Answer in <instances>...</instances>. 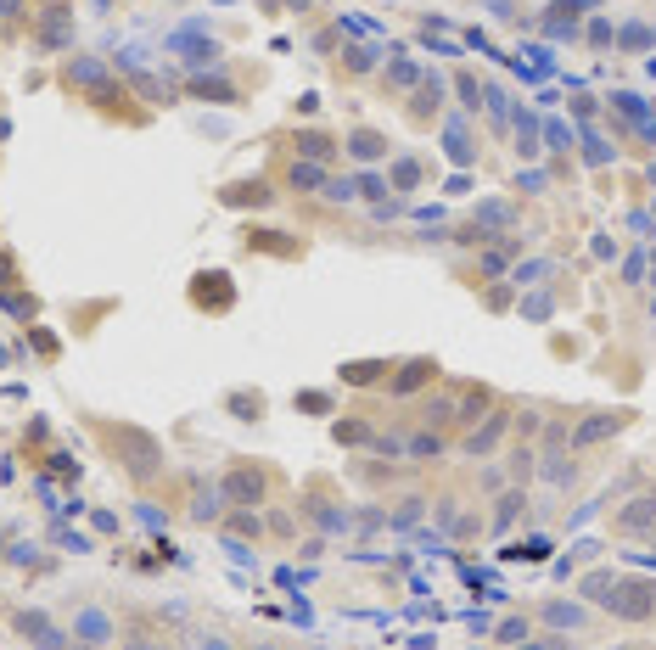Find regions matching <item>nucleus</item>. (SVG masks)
Segmentation results:
<instances>
[{
    "label": "nucleus",
    "instance_id": "1",
    "mask_svg": "<svg viewBox=\"0 0 656 650\" xmlns=\"http://www.w3.org/2000/svg\"><path fill=\"white\" fill-rule=\"evenodd\" d=\"M85 432L96 438V449L113 460V471H124L135 488H157V482L169 477V449L157 432L135 421H107V415H85Z\"/></svg>",
    "mask_w": 656,
    "mask_h": 650
},
{
    "label": "nucleus",
    "instance_id": "2",
    "mask_svg": "<svg viewBox=\"0 0 656 650\" xmlns=\"http://www.w3.org/2000/svg\"><path fill=\"white\" fill-rule=\"evenodd\" d=\"M57 79H62V85H68L79 101H90V107H96L101 118H129V124L141 118V113H129V107H124L129 90L118 85L113 68H107L101 57H68V62L57 68Z\"/></svg>",
    "mask_w": 656,
    "mask_h": 650
},
{
    "label": "nucleus",
    "instance_id": "3",
    "mask_svg": "<svg viewBox=\"0 0 656 650\" xmlns=\"http://www.w3.org/2000/svg\"><path fill=\"white\" fill-rule=\"evenodd\" d=\"M275 488H281V477L264 460H230L225 477H219V494L230 510H270Z\"/></svg>",
    "mask_w": 656,
    "mask_h": 650
},
{
    "label": "nucleus",
    "instance_id": "4",
    "mask_svg": "<svg viewBox=\"0 0 656 650\" xmlns=\"http://www.w3.org/2000/svg\"><path fill=\"white\" fill-rule=\"evenodd\" d=\"M589 583L606 589V594H595V600L612 611V617H623V622H651L656 617V583H645V578H589Z\"/></svg>",
    "mask_w": 656,
    "mask_h": 650
},
{
    "label": "nucleus",
    "instance_id": "5",
    "mask_svg": "<svg viewBox=\"0 0 656 650\" xmlns=\"http://www.w3.org/2000/svg\"><path fill=\"white\" fill-rule=\"evenodd\" d=\"M6 628L17 634L23 650H68V628L57 617H45V611H29V606H6Z\"/></svg>",
    "mask_w": 656,
    "mask_h": 650
},
{
    "label": "nucleus",
    "instance_id": "6",
    "mask_svg": "<svg viewBox=\"0 0 656 650\" xmlns=\"http://www.w3.org/2000/svg\"><path fill=\"white\" fill-rule=\"evenodd\" d=\"M511 432H516V410H511V404H494V410L471 426V432H460L455 443L471 454V460H494V454L505 449V438H511Z\"/></svg>",
    "mask_w": 656,
    "mask_h": 650
},
{
    "label": "nucleus",
    "instance_id": "7",
    "mask_svg": "<svg viewBox=\"0 0 656 650\" xmlns=\"http://www.w3.org/2000/svg\"><path fill=\"white\" fill-rule=\"evenodd\" d=\"M118 650H186V645H180L152 611H124V622H118Z\"/></svg>",
    "mask_w": 656,
    "mask_h": 650
},
{
    "label": "nucleus",
    "instance_id": "8",
    "mask_svg": "<svg viewBox=\"0 0 656 650\" xmlns=\"http://www.w3.org/2000/svg\"><path fill=\"white\" fill-rule=\"evenodd\" d=\"M191 309H202V314L236 309V286H230L225 269H197V275H191Z\"/></svg>",
    "mask_w": 656,
    "mask_h": 650
},
{
    "label": "nucleus",
    "instance_id": "9",
    "mask_svg": "<svg viewBox=\"0 0 656 650\" xmlns=\"http://www.w3.org/2000/svg\"><path fill=\"white\" fill-rule=\"evenodd\" d=\"M443 376V365L432 354H415L404 359V365H393V376H387V398H415L421 387H432Z\"/></svg>",
    "mask_w": 656,
    "mask_h": 650
},
{
    "label": "nucleus",
    "instance_id": "10",
    "mask_svg": "<svg viewBox=\"0 0 656 650\" xmlns=\"http://www.w3.org/2000/svg\"><path fill=\"white\" fill-rule=\"evenodd\" d=\"M628 421H634L628 410H595V415H584V421H572V449H578V454L595 449L600 438H617Z\"/></svg>",
    "mask_w": 656,
    "mask_h": 650
},
{
    "label": "nucleus",
    "instance_id": "11",
    "mask_svg": "<svg viewBox=\"0 0 656 650\" xmlns=\"http://www.w3.org/2000/svg\"><path fill=\"white\" fill-rule=\"evenodd\" d=\"M219 202H225V208H270L275 185L264 180V174H253V180H230L225 191H219Z\"/></svg>",
    "mask_w": 656,
    "mask_h": 650
},
{
    "label": "nucleus",
    "instance_id": "12",
    "mask_svg": "<svg viewBox=\"0 0 656 650\" xmlns=\"http://www.w3.org/2000/svg\"><path fill=\"white\" fill-rule=\"evenodd\" d=\"M494 404H500V398H494V387H477V382L460 387V393H455V426H460V432H471V426L483 421Z\"/></svg>",
    "mask_w": 656,
    "mask_h": 650
},
{
    "label": "nucleus",
    "instance_id": "13",
    "mask_svg": "<svg viewBox=\"0 0 656 650\" xmlns=\"http://www.w3.org/2000/svg\"><path fill=\"white\" fill-rule=\"evenodd\" d=\"M505 477H511V488H528V482L539 477V443L516 438L511 449H505Z\"/></svg>",
    "mask_w": 656,
    "mask_h": 650
},
{
    "label": "nucleus",
    "instance_id": "14",
    "mask_svg": "<svg viewBox=\"0 0 656 650\" xmlns=\"http://www.w3.org/2000/svg\"><path fill=\"white\" fill-rule=\"evenodd\" d=\"M337 146H343V141L326 135V129H298V135H292V152L309 157V163H326V169L337 163Z\"/></svg>",
    "mask_w": 656,
    "mask_h": 650
},
{
    "label": "nucleus",
    "instance_id": "15",
    "mask_svg": "<svg viewBox=\"0 0 656 650\" xmlns=\"http://www.w3.org/2000/svg\"><path fill=\"white\" fill-rule=\"evenodd\" d=\"M449 443H455V432H438V426H410L404 454H410V460H438V454H449Z\"/></svg>",
    "mask_w": 656,
    "mask_h": 650
},
{
    "label": "nucleus",
    "instance_id": "16",
    "mask_svg": "<svg viewBox=\"0 0 656 650\" xmlns=\"http://www.w3.org/2000/svg\"><path fill=\"white\" fill-rule=\"evenodd\" d=\"M343 152L354 157V163H382V157H387V135H382V129H354Z\"/></svg>",
    "mask_w": 656,
    "mask_h": 650
},
{
    "label": "nucleus",
    "instance_id": "17",
    "mask_svg": "<svg viewBox=\"0 0 656 650\" xmlns=\"http://www.w3.org/2000/svg\"><path fill=\"white\" fill-rule=\"evenodd\" d=\"M438 107H443V85L438 79H421V85H415V101H410V124L427 129L432 118H438Z\"/></svg>",
    "mask_w": 656,
    "mask_h": 650
},
{
    "label": "nucleus",
    "instance_id": "18",
    "mask_svg": "<svg viewBox=\"0 0 656 650\" xmlns=\"http://www.w3.org/2000/svg\"><path fill=\"white\" fill-rule=\"evenodd\" d=\"M387 376H393L387 359H348V365H343V382L348 387H376V382L387 387Z\"/></svg>",
    "mask_w": 656,
    "mask_h": 650
},
{
    "label": "nucleus",
    "instance_id": "19",
    "mask_svg": "<svg viewBox=\"0 0 656 650\" xmlns=\"http://www.w3.org/2000/svg\"><path fill=\"white\" fill-rule=\"evenodd\" d=\"M286 185H292V191H320V185H331V180H326V163L292 157V169H286Z\"/></svg>",
    "mask_w": 656,
    "mask_h": 650
},
{
    "label": "nucleus",
    "instance_id": "20",
    "mask_svg": "<svg viewBox=\"0 0 656 650\" xmlns=\"http://www.w3.org/2000/svg\"><path fill=\"white\" fill-rule=\"evenodd\" d=\"M539 617H544V622H556V628H589V622H595L584 606H572V600H567V606H561V600H544Z\"/></svg>",
    "mask_w": 656,
    "mask_h": 650
},
{
    "label": "nucleus",
    "instance_id": "21",
    "mask_svg": "<svg viewBox=\"0 0 656 650\" xmlns=\"http://www.w3.org/2000/svg\"><path fill=\"white\" fill-rule=\"evenodd\" d=\"M528 510V488H505L500 494V510H494V533H511V522Z\"/></svg>",
    "mask_w": 656,
    "mask_h": 650
},
{
    "label": "nucleus",
    "instance_id": "22",
    "mask_svg": "<svg viewBox=\"0 0 656 650\" xmlns=\"http://www.w3.org/2000/svg\"><path fill=\"white\" fill-rule=\"evenodd\" d=\"M331 438L348 443V449H365V443H376V438H371V421H359V415H354V421H337V426H331Z\"/></svg>",
    "mask_w": 656,
    "mask_h": 650
},
{
    "label": "nucleus",
    "instance_id": "23",
    "mask_svg": "<svg viewBox=\"0 0 656 650\" xmlns=\"http://www.w3.org/2000/svg\"><path fill=\"white\" fill-rule=\"evenodd\" d=\"M225 410H236V421H258V415H264V393H230L225 398Z\"/></svg>",
    "mask_w": 656,
    "mask_h": 650
},
{
    "label": "nucleus",
    "instance_id": "24",
    "mask_svg": "<svg viewBox=\"0 0 656 650\" xmlns=\"http://www.w3.org/2000/svg\"><path fill=\"white\" fill-rule=\"evenodd\" d=\"M651 516H656V499H634V505L617 516V533H634V527H645Z\"/></svg>",
    "mask_w": 656,
    "mask_h": 650
},
{
    "label": "nucleus",
    "instance_id": "25",
    "mask_svg": "<svg viewBox=\"0 0 656 650\" xmlns=\"http://www.w3.org/2000/svg\"><path fill=\"white\" fill-rule=\"evenodd\" d=\"M225 527H230L236 538H264V522H258V510H230Z\"/></svg>",
    "mask_w": 656,
    "mask_h": 650
},
{
    "label": "nucleus",
    "instance_id": "26",
    "mask_svg": "<svg viewBox=\"0 0 656 650\" xmlns=\"http://www.w3.org/2000/svg\"><path fill=\"white\" fill-rule=\"evenodd\" d=\"M371 68V51H365V45H354V51H343V57H337V73H348V79H354V73H365Z\"/></svg>",
    "mask_w": 656,
    "mask_h": 650
},
{
    "label": "nucleus",
    "instance_id": "27",
    "mask_svg": "<svg viewBox=\"0 0 656 650\" xmlns=\"http://www.w3.org/2000/svg\"><path fill=\"white\" fill-rule=\"evenodd\" d=\"M449 533H455L460 544H466V538H483V516H477V510H466V516H455V522H449Z\"/></svg>",
    "mask_w": 656,
    "mask_h": 650
},
{
    "label": "nucleus",
    "instance_id": "28",
    "mask_svg": "<svg viewBox=\"0 0 656 650\" xmlns=\"http://www.w3.org/2000/svg\"><path fill=\"white\" fill-rule=\"evenodd\" d=\"M191 96H219V101H230V107H236V90H230L225 79H197V85H191Z\"/></svg>",
    "mask_w": 656,
    "mask_h": 650
},
{
    "label": "nucleus",
    "instance_id": "29",
    "mask_svg": "<svg viewBox=\"0 0 656 650\" xmlns=\"http://www.w3.org/2000/svg\"><path fill=\"white\" fill-rule=\"evenodd\" d=\"M292 533H298L292 510H275V505H270V538H292Z\"/></svg>",
    "mask_w": 656,
    "mask_h": 650
},
{
    "label": "nucleus",
    "instance_id": "30",
    "mask_svg": "<svg viewBox=\"0 0 656 650\" xmlns=\"http://www.w3.org/2000/svg\"><path fill=\"white\" fill-rule=\"evenodd\" d=\"M421 505H427V499H415V494H410V499H399V510H393V522H399V527H410L415 516H421Z\"/></svg>",
    "mask_w": 656,
    "mask_h": 650
},
{
    "label": "nucleus",
    "instance_id": "31",
    "mask_svg": "<svg viewBox=\"0 0 656 650\" xmlns=\"http://www.w3.org/2000/svg\"><path fill=\"white\" fill-rule=\"evenodd\" d=\"M0 286H17V258L0 253Z\"/></svg>",
    "mask_w": 656,
    "mask_h": 650
},
{
    "label": "nucleus",
    "instance_id": "32",
    "mask_svg": "<svg viewBox=\"0 0 656 650\" xmlns=\"http://www.w3.org/2000/svg\"><path fill=\"white\" fill-rule=\"evenodd\" d=\"M247 650H298V645H286V639H253Z\"/></svg>",
    "mask_w": 656,
    "mask_h": 650
}]
</instances>
